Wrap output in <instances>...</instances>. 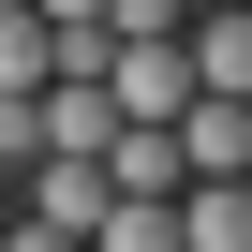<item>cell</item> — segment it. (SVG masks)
Listing matches in <instances>:
<instances>
[{
  "instance_id": "cell-13",
  "label": "cell",
  "mask_w": 252,
  "mask_h": 252,
  "mask_svg": "<svg viewBox=\"0 0 252 252\" xmlns=\"http://www.w3.org/2000/svg\"><path fill=\"white\" fill-rule=\"evenodd\" d=\"M0 15H45V0H0Z\"/></svg>"
},
{
  "instance_id": "cell-10",
  "label": "cell",
  "mask_w": 252,
  "mask_h": 252,
  "mask_svg": "<svg viewBox=\"0 0 252 252\" xmlns=\"http://www.w3.org/2000/svg\"><path fill=\"white\" fill-rule=\"evenodd\" d=\"M163 30H193V0H119V45H163Z\"/></svg>"
},
{
  "instance_id": "cell-4",
  "label": "cell",
  "mask_w": 252,
  "mask_h": 252,
  "mask_svg": "<svg viewBox=\"0 0 252 252\" xmlns=\"http://www.w3.org/2000/svg\"><path fill=\"white\" fill-rule=\"evenodd\" d=\"M178 134H193V178H252V104H237V89H208Z\"/></svg>"
},
{
  "instance_id": "cell-3",
  "label": "cell",
  "mask_w": 252,
  "mask_h": 252,
  "mask_svg": "<svg viewBox=\"0 0 252 252\" xmlns=\"http://www.w3.org/2000/svg\"><path fill=\"white\" fill-rule=\"evenodd\" d=\"M30 222H60V237H104V222H119V178H104L89 149H45V163H30Z\"/></svg>"
},
{
  "instance_id": "cell-7",
  "label": "cell",
  "mask_w": 252,
  "mask_h": 252,
  "mask_svg": "<svg viewBox=\"0 0 252 252\" xmlns=\"http://www.w3.org/2000/svg\"><path fill=\"white\" fill-rule=\"evenodd\" d=\"M193 74L252 104V0H237V15H193Z\"/></svg>"
},
{
  "instance_id": "cell-1",
  "label": "cell",
  "mask_w": 252,
  "mask_h": 252,
  "mask_svg": "<svg viewBox=\"0 0 252 252\" xmlns=\"http://www.w3.org/2000/svg\"><path fill=\"white\" fill-rule=\"evenodd\" d=\"M119 119H193L208 104V74H193V30H163V45H119Z\"/></svg>"
},
{
  "instance_id": "cell-11",
  "label": "cell",
  "mask_w": 252,
  "mask_h": 252,
  "mask_svg": "<svg viewBox=\"0 0 252 252\" xmlns=\"http://www.w3.org/2000/svg\"><path fill=\"white\" fill-rule=\"evenodd\" d=\"M0 252H89V237H60V222H0Z\"/></svg>"
},
{
  "instance_id": "cell-8",
  "label": "cell",
  "mask_w": 252,
  "mask_h": 252,
  "mask_svg": "<svg viewBox=\"0 0 252 252\" xmlns=\"http://www.w3.org/2000/svg\"><path fill=\"white\" fill-rule=\"evenodd\" d=\"M0 89H60V15H0Z\"/></svg>"
},
{
  "instance_id": "cell-9",
  "label": "cell",
  "mask_w": 252,
  "mask_h": 252,
  "mask_svg": "<svg viewBox=\"0 0 252 252\" xmlns=\"http://www.w3.org/2000/svg\"><path fill=\"white\" fill-rule=\"evenodd\" d=\"M89 252H193V222H178V208H134V193H119V222H104Z\"/></svg>"
},
{
  "instance_id": "cell-12",
  "label": "cell",
  "mask_w": 252,
  "mask_h": 252,
  "mask_svg": "<svg viewBox=\"0 0 252 252\" xmlns=\"http://www.w3.org/2000/svg\"><path fill=\"white\" fill-rule=\"evenodd\" d=\"M45 15H60V30H74V15H104V30H119V0H45Z\"/></svg>"
},
{
  "instance_id": "cell-2",
  "label": "cell",
  "mask_w": 252,
  "mask_h": 252,
  "mask_svg": "<svg viewBox=\"0 0 252 252\" xmlns=\"http://www.w3.org/2000/svg\"><path fill=\"white\" fill-rule=\"evenodd\" d=\"M104 178L134 193V208H178V193H193V134H178V119H119V149H104Z\"/></svg>"
},
{
  "instance_id": "cell-5",
  "label": "cell",
  "mask_w": 252,
  "mask_h": 252,
  "mask_svg": "<svg viewBox=\"0 0 252 252\" xmlns=\"http://www.w3.org/2000/svg\"><path fill=\"white\" fill-rule=\"evenodd\" d=\"M178 222H193V252H252V178H193Z\"/></svg>"
},
{
  "instance_id": "cell-6",
  "label": "cell",
  "mask_w": 252,
  "mask_h": 252,
  "mask_svg": "<svg viewBox=\"0 0 252 252\" xmlns=\"http://www.w3.org/2000/svg\"><path fill=\"white\" fill-rule=\"evenodd\" d=\"M45 149H119V89H45Z\"/></svg>"
},
{
  "instance_id": "cell-14",
  "label": "cell",
  "mask_w": 252,
  "mask_h": 252,
  "mask_svg": "<svg viewBox=\"0 0 252 252\" xmlns=\"http://www.w3.org/2000/svg\"><path fill=\"white\" fill-rule=\"evenodd\" d=\"M0 193H15V163H0Z\"/></svg>"
}]
</instances>
